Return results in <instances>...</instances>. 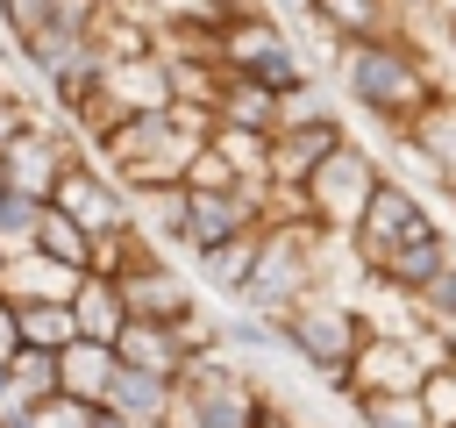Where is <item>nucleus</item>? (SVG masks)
<instances>
[{
	"instance_id": "nucleus-1",
	"label": "nucleus",
	"mask_w": 456,
	"mask_h": 428,
	"mask_svg": "<svg viewBox=\"0 0 456 428\" xmlns=\"http://www.w3.org/2000/svg\"><path fill=\"white\" fill-rule=\"evenodd\" d=\"M335 78H342V100L363 114V121H378L392 143L420 121V107L442 93V78H435V57L420 50V36L413 29H392V36H363V43H342V57H335Z\"/></svg>"
},
{
	"instance_id": "nucleus-36",
	"label": "nucleus",
	"mask_w": 456,
	"mask_h": 428,
	"mask_svg": "<svg viewBox=\"0 0 456 428\" xmlns=\"http://www.w3.org/2000/svg\"><path fill=\"white\" fill-rule=\"evenodd\" d=\"M0 193H7V171H0Z\"/></svg>"
},
{
	"instance_id": "nucleus-3",
	"label": "nucleus",
	"mask_w": 456,
	"mask_h": 428,
	"mask_svg": "<svg viewBox=\"0 0 456 428\" xmlns=\"http://www.w3.org/2000/svg\"><path fill=\"white\" fill-rule=\"evenodd\" d=\"M370 342V314L356 307V300H342L335 285H321V292H306L285 321H278V350L285 357H299L335 399H349V364H356V350Z\"/></svg>"
},
{
	"instance_id": "nucleus-12",
	"label": "nucleus",
	"mask_w": 456,
	"mask_h": 428,
	"mask_svg": "<svg viewBox=\"0 0 456 428\" xmlns=\"http://www.w3.org/2000/svg\"><path fill=\"white\" fill-rule=\"evenodd\" d=\"M456 264V235L435 221V228H420V235H406V243H392L385 257H370L363 264V278L370 285H385V292H420L428 278H442Z\"/></svg>"
},
{
	"instance_id": "nucleus-11",
	"label": "nucleus",
	"mask_w": 456,
	"mask_h": 428,
	"mask_svg": "<svg viewBox=\"0 0 456 428\" xmlns=\"http://www.w3.org/2000/svg\"><path fill=\"white\" fill-rule=\"evenodd\" d=\"M342 143H349V121L335 107H321L306 121H278L271 128V185H306Z\"/></svg>"
},
{
	"instance_id": "nucleus-2",
	"label": "nucleus",
	"mask_w": 456,
	"mask_h": 428,
	"mask_svg": "<svg viewBox=\"0 0 456 428\" xmlns=\"http://www.w3.org/2000/svg\"><path fill=\"white\" fill-rule=\"evenodd\" d=\"M214 136V114L207 107H142V114H121L100 143H93V157L135 193V185H171V178H185L192 171V157H200V143Z\"/></svg>"
},
{
	"instance_id": "nucleus-7",
	"label": "nucleus",
	"mask_w": 456,
	"mask_h": 428,
	"mask_svg": "<svg viewBox=\"0 0 456 428\" xmlns=\"http://www.w3.org/2000/svg\"><path fill=\"white\" fill-rule=\"evenodd\" d=\"M50 207H64L86 235H114V228H128L135 221V200H128V185L86 150V157H71L64 164V178H57V193H50Z\"/></svg>"
},
{
	"instance_id": "nucleus-25",
	"label": "nucleus",
	"mask_w": 456,
	"mask_h": 428,
	"mask_svg": "<svg viewBox=\"0 0 456 428\" xmlns=\"http://www.w3.org/2000/svg\"><path fill=\"white\" fill-rule=\"evenodd\" d=\"M342 407L356 414V428H435L420 392H349Z\"/></svg>"
},
{
	"instance_id": "nucleus-19",
	"label": "nucleus",
	"mask_w": 456,
	"mask_h": 428,
	"mask_svg": "<svg viewBox=\"0 0 456 428\" xmlns=\"http://www.w3.org/2000/svg\"><path fill=\"white\" fill-rule=\"evenodd\" d=\"M256 235H264V228H256ZM256 235H235V243H214V250H192V278H200V285H214L221 300H235V307H242L249 271H256Z\"/></svg>"
},
{
	"instance_id": "nucleus-33",
	"label": "nucleus",
	"mask_w": 456,
	"mask_h": 428,
	"mask_svg": "<svg viewBox=\"0 0 456 428\" xmlns=\"http://www.w3.org/2000/svg\"><path fill=\"white\" fill-rule=\"evenodd\" d=\"M86 428H128V414H121L114 399H93V407H86Z\"/></svg>"
},
{
	"instance_id": "nucleus-13",
	"label": "nucleus",
	"mask_w": 456,
	"mask_h": 428,
	"mask_svg": "<svg viewBox=\"0 0 456 428\" xmlns=\"http://www.w3.org/2000/svg\"><path fill=\"white\" fill-rule=\"evenodd\" d=\"M121 300H128V321H200V285L171 257H150L142 271H128Z\"/></svg>"
},
{
	"instance_id": "nucleus-34",
	"label": "nucleus",
	"mask_w": 456,
	"mask_h": 428,
	"mask_svg": "<svg viewBox=\"0 0 456 428\" xmlns=\"http://www.w3.org/2000/svg\"><path fill=\"white\" fill-rule=\"evenodd\" d=\"M428 14H435L442 29H456V0H428Z\"/></svg>"
},
{
	"instance_id": "nucleus-9",
	"label": "nucleus",
	"mask_w": 456,
	"mask_h": 428,
	"mask_svg": "<svg viewBox=\"0 0 456 428\" xmlns=\"http://www.w3.org/2000/svg\"><path fill=\"white\" fill-rule=\"evenodd\" d=\"M264 185L271 178H235V185H192V214H185V257L256 235L264 228Z\"/></svg>"
},
{
	"instance_id": "nucleus-37",
	"label": "nucleus",
	"mask_w": 456,
	"mask_h": 428,
	"mask_svg": "<svg viewBox=\"0 0 456 428\" xmlns=\"http://www.w3.org/2000/svg\"><path fill=\"white\" fill-rule=\"evenodd\" d=\"M449 43H456V29H449Z\"/></svg>"
},
{
	"instance_id": "nucleus-35",
	"label": "nucleus",
	"mask_w": 456,
	"mask_h": 428,
	"mask_svg": "<svg viewBox=\"0 0 456 428\" xmlns=\"http://www.w3.org/2000/svg\"><path fill=\"white\" fill-rule=\"evenodd\" d=\"M128 428H171V421H128Z\"/></svg>"
},
{
	"instance_id": "nucleus-23",
	"label": "nucleus",
	"mask_w": 456,
	"mask_h": 428,
	"mask_svg": "<svg viewBox=\"0 0 456 428\" xmlns=\"http://www.w3.org/2000/svg\"><path fill=\"white\" fill-rule=\"evenodd\" d=\"M107 399H114L128 421H164V414H171V399H178V378H171V371L121 364V371H114V385H107Z\"/></svg>"
},
{
	"instance_id": "nucleus-6",
	"label": "nucleus",
	"mask_w": 456,
	"mask_h": 428,
	"mask_svg": "<svg viewBox=\"0 0 456 428\" xmlns=\"http://www.w3.org/2000/svg\"><path fill=\"white\" fill-rule=\"evenodd\" d=\"M385 178V164L363 150V143H342L314 178H306V200H314V221L328 228V235H342L349 243V228H356V214H363V200H370V185Z\"/></svg>"
},
{
	"instance_id": "nucleus-14",
	"label": "nucleus",
	"mask_w": 456,
	"mask_h": 428,
	"mask_svg": "<svg viewBox=\"0 0 456 428\" xmlns=\"http://www.w3.org/2000/svg\"><path fill=\"white\" fill-rule=\"evenodd\" d=\"M399 150H406V157L456 200V93H435V100L420 107V121L399 136Z\"/></svg>"
},
{
	"instance_id": "nucleus-32",
	"label": "nucleus",
	"mask_w": 456,
	"mask_h": 428,
	"mask_svg": "<svg viewBox=\"0 0 456 428\" xmlns=\"http://www.w3.org/2000/svg\"><path fill=\"white\" fill-rule=\"evenodd\" d=\"M28 121H36V107H28V100H21V93H14L7 78H0V150H7V143H14V136H21Z\"/></svg>"
},
{
	"instance_id": "nucleus-24",
	"label": "nucleus",
	"mask_w": 456,
	"mask_h": 428,
	"mask_svg": "<svg viewBox=\"0 0 456 428\" xmlns=\"http://www.w3.org/2000/svg\"><path fill=\"white\" fill-rule=\"evenodd\" d=\"M78 328L86 335H100V342H114L121 328H128V300H121V278H107V271H86V285H78Z\"/></svg>"
},
{
	"instance_id": "nucleus-26",
	"label": "nucleus",
	"mask_w": 456,
	"mask_h": 428,
	"mask_svg": "<svg viewBox=\"0 0 456 428\" xmlns=\"http://www.w3.org/2000/svg\"><path fill=\"white\" fill-rule=\"evenodd\" d=\"M86 328H78V307L71 300H28L21 307V342H36V350H71Z\"/></svg>"
},
{
	"instance_id": "nucleus-39",
	"label": "nucleus",
	"mask_w": 456,
	"mask_h": 428,
	"mask_svg": "<svg viewBox=\"0 0 456 428\" xmlns=\"http://www.w3.org/2000/svg\"><path fill=\"white\" fill-rule=\"evenodd\" d=\"M449 428H456V421H449Z\"/></svg>"
},
{
	"instance_id": "nucleus-5",
	"label": "nucleus",
	"mask_w": 456,
	"mask_h": 428,
	"mask_svg": "<svg viewBox=\"0 0 456 428\" xmlns=\"http://www.w3.org/2000/svg\"><path fill=\"white\" fill-rule=\"evenodd\" d=\"M221 64L242 71V78H264V86H278V93H292V86L306 78V57H299L292 29H285L278 14H264V7H249V14H235V21L221 29Z\"/></svg>"
},
{
	"instance_id": "nucleus-28",
	"label": "nucleus",
	"mask_w": 456,
	"mask_h": 428,
	"mask_svg": "<svg viewBox=\"0 0 456 428\" xmlns=\"http://www.w3.org/2000/svg\"><path fill=\"white\" fill-rule=\"evenodd\" d=\"M406 307H413V321H420V328H435V335L456 350V264H449L442 278H428L420 292H406Z\"/></svg>"
},
{
	"instance_id": "nucleus-16",
	"label": "nucleus",
	"mask_w": 456,
	"mask_h": 428,
	"mask_svg": "<svg viewBox=\"0 0 456 428\" xmlns=\"http://www.w3.org/2000/svg\"><path fill=\"white\" fill-rule=\"evenodd\" d=\"M335 43H363V36H392V29H413V7L406 0H314V14Z\"/></svg>"
},
{
	"instance_id": "nucleus-15",
	"label": "nucleus",
	"mask_w": 456,
	"mask_h": 428,
	"mask_svg": "<svg viewBox=\"0 0 456 428\" xmlns=\"http://www.w3.org/2000/svg\"><path fill=\"white\" fill-rule=\"evenodd\" d=\"M78 285H86V264H64L50 250H14L0 264V292L14 307H28V300H78Z\"/></svg>"
},
{
	"instance_id": "nucleus-20",
	"label": "nucleus",
	"mask_w": 456,
	"mask_h": 428,
	"mask_svg": "<svg viewBox=\"0 0 456 428\" xmlns=\"http://www.w3.org/2000/svg\"><path fill=\"white\" fill-rule=\"evenodd\" d=\"M86 50H93V36H86V29H71V21H43L36 36H21V43H14V57H21L43 86H50L57 71H71Z\"/></svg>"
},
{
	"instance_id": "nucleus-30",
	"label": "nucleus",
	"mask_w": 456,
	"mask_h": 428,
	"mask_svg": "<svg viewBox=\"0 0 456 428\" xmlns=\"http://www.w3.org/2000/svg\"><path fill=\"white\" fill-rule=\"evenodd\" d=\"M420 399H428L435 428H449V421H456V364H435V371L420 378Z\"/></svg>"
},
{
	"instance_id": "nucleus-22",
	"label": "nucleus",
	"mask_w": 456,
	"mask_h": 428,
	"mask_svg": "<svg viewBox=\"0 0 456 428\" xmlns=\"http://www.w3.org/2000/svg\"><path fill=\"white\" fill-rule=\"evenodd\" d=\"M57 364H64V392L71 399H107V385L121 371V350L100 342V335H78L71 350H57Z\"/></svg>"
},
{
	"instance_id": "nucleus-10",
	"label": "nucleus",
	"mask_w": 456,
	"mask_h": 428,
	"mask_svg": "<svg viewBox=\"0 0 456 428\" xmlns=\"http://www.w3.org/2000/svg\"><path fill=\"white\" fill-rule=\"evenodd\" d=\"M420 228H435V214H428V200L406 185V178H378L370 185V200H363V214H356V228H349V257L356 264H370V257H385L392 243H406V235H420Z\"/></svg>"
},
{
	"instance_id": "nucleus-31",
	"label": "nucleus",
	"mask_w": 456,
	"mask_h": 428,
	"mask_svg": "<svg viewBox=\"0 0 456 428\" xmlns=\"http://www.w3.org/2000/svg\"><path fill=\"white\" fill-rule=\"evenodd\" d=\"M50 14H57V0H0V29H7L14 43H21V36H36Z\"/></svg>"
},
{
	"instance_id": "nucleus-17",
	"label": "nucleus",
	"mask_w": 456,
	"mask_h": 428,
	"mask_svg": "<svg viewBox=\"0 0 456 428\" xmlns=\"http://www.w3.org/2000/svg\"><path fill=\"white\" fill-rule=\"evenodd\" d=\"M57 392H64L57 350L14 342V357H7V371H0V399H7V407H43V399H57Z\"/></svg>"
},
{
	"instance_id": "nucleus-27",
	"label": "nucleus",
	"mask_w": 456,
	"mask_h": 428,
	"mask_svg": "<svg viewBox=\"0 0 456 428\" xmlns=\"http://www.w3.org/2000/svg\"><path fill=\"white\" fill-rule=\"evenodd\" d=\"M43 193H21V185H7L0 193V250L14 257V250H36V228H43Z\"/></svg>"
},
{
	"instance_id": "nucleus-4",
	"label": "nucleus",
	"mask_w": 456,
	"mask_h": 428,
	"mask_svg": "<svg viewBox=\"0 0 456 428\" xmlns=\"http://www.w3.org/2000/svg\"><path fill=\"white\" fill-rule=\"evenodd\" d=\"M435 364H449V342L435 328H370V342L349 364V392H420Z\"/></svg>"
},
{
	"instance_id": "nucleus-8",
	"label": "nucleus",
	"mask_w": 456,
	"mask_h": 428,
	"mask_svg": "<svg viewBox=\"0 0 456 428\" xmlns=\"http://www.w3.org/2000/svg\"><path fill=\"white\" fill-rule=\"evenodd\" d=\"M71 157H86V136H78L64 114H57V121H43V114H36V121L0 150V171H7V185H21V193H43V200H50Z\"/></svg>"
},
{
	"instance_id": "nucleus-18",
	"label": "nucleus",
	"mask_w": 456,
	"mask_h": 428,
	"mask_svg": "<svg viewBox=\"0 0 456 428\" xmlns=\"http://www.w3.org/2000/svg\"><path fill=\"white\" fill-rule=\"evenodd\" d=\"M278 86H264V78H242V71H228L221 78V93H214V121H228V128H278Z\"/></svg>"
},
{
	"instance_id": "nucleus-38",
	"label": "nucleus",
	"mask_w": 456,
	"mask_h": 428,
	"mask_svg": "<svg viewBox=\"0 0 456 428\" xmlns=\"http://www.w3.org/2000/svg\"><path fill=\"white\" fill-rule=\"evenodd\" d=\"M0 264H7V250H0Z\"/></svg>"
},
{
	"instance_id": "nucleus-29",
	"label": "nucleus",
	"mask_w": 456,
	"mask_h": 428,
	"mask_svg": "<svg viewBox=\"0 0 456 428\" xmlns=\"http://www.w3.org/2000/svg\"><path fill=\"white\" fill-rule=\"evenodd\" d=\"M36 250L64 257V264H93V235L64 214V207H43V228H36Z\"/></svg>"
},
{
	"instance_id": "nucleus-21",
	"label": "nucleus",
	"mask_w": 456,
	"mask_h": 428,
	"mask_svg": "<svg viewBox=\"0 0 456 428\" xmlns=\"http://www.w3.org/2000/svg\"><path fill=\"white\" fill-rule=\"evenodd\" d=\"M135 221L164 243V250H185V214H192V185L171 178V185H135Z\"/></svg>"
}]
</instances>
